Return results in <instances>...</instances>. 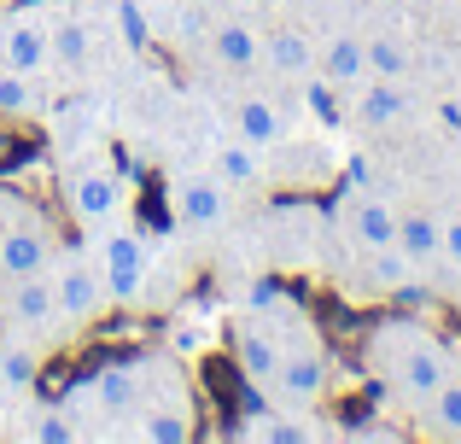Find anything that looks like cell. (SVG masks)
Wrapping results in <instances>:
<instances>
[{
  "label": "cell",
  "instance_id": "obj_1",
  "mask_svg": "<svg viewBox=\"0 0 461 444\" xmlns=\"http://www.w3.org/2000/svg\"><path fill=\"white\" fill-rule=\"evenodd\" d=\"M368 368L385 380V392H392L397 403L420 410V403L456 375V345L438 340V333L415 316H392L368 333Z\"/></svg>",
  "mask_w": 461,
  "mask_h": 444
},
{
  "label": "cell",
  "instance_id": "obj_2",
  "mask_svg": "<svg viewBox=\"0 0 461 444\" xmlns=\"http://www.w3.org/2000/svg\"><path fill=\"white\" fill-rule=\"evenodd\" d=\"M88 258L100 263L105 286H112V304H140L147 298V275H152V246L140 228H129L123 217L94 222L88 228Z\"/></svg>",
  "mask_w": 461,
  "mask_h": 444
},
{
  "label": "cell",
  "instance_id": "obj_3",
  "mask_svg": "<svg viewBox=\"0 0 461 444\" xmlns=\"http://www.w3.org/2000/svg\"><path fill=\"white\" fill-rule=\"evenodd\" d=\"M53 286H59V322L65 328H88L94 316L112 310V286H105L100 263L88 258V246H65L53 258Z\"/></svg>",
  "mask_w": 461,
  "mask_h": 444
},
{
  "label": "cell",
  "instance_id": "obj_4",
  "mask_svg": "<svg viewBox=\"0 0 461 444\" xmlns=\"http://www.w3.org/2000/svg\"><path fill=\"white\" fill-rule=\"evenodd\" d=\"M65 211H70V222H82V228L123 217V211H129V182H123V170H112V164H82V170H70V182H65Z\"/></svg>",
  "mask_w": 461,
  "mask_h": 444
},
{
  "label": "cell",
  "instance_id": "obj_5",
  "mask_svg": "<svg viewBox=\"0 0 461 444\" xmlns=\"http://www.w3.org/2000/svg\"><path fill=\"white\" fill-rule=\"evenodd\" d=\"M333 222H339V240H345L357 258L362 251H380V246H397V205L380 199V194H368V187H350V194L339 199Z\"/></svg>",
  "mask_w": 461,
  "mask_h": 444
},
{
  "label": "cell",
  "instance_id": "obj_6",
  "mask_svg": "<svg viewBox=\"0 0 461 444\" xmlns=\"http://www.w3.org/2000/svg\"><path fill=\"white\" fill-rule=\"evenodd\" d=\"M321 392H327V357H321V345H315V340L286 345L281 368H275V380H269V398L281 403V410H315Z\"/></svg>",
  "mask_w": 461,
  "mask_h": 444
},
{
  "label": "cell",
  "instance_id": "obj_7",
  "mask_svg": "<svg viewBox=\"0 0 461 444\" xmlns=\"http://www.w3.org/2000/svg\"><path fill=\"white\" fill-rule=\"evenodd\" d=\"M53 258H59V240H53V228H47L41 211H30L23 222H12L6 234H0V281L53 269Z\"/></svg>",
  "mask_w": 461,
  "mask_h": 444
},
{
  "label": "cell",
  "instance_id": "obj_8",
  "mask_svg": "<svg viewBox=\"0 0 461 444\" xmlns=\"http://www.w3.org/2000/svg\"><path fill=\"white\" fill-rule=\"evenodd\" d=\"M0 316L23 333H53L59 322V286H53V269H35V275H18L6 281V298H0Z\"/></svg>",
  "mask_w": 461,
  "mask_h": 444
},
{
  "label": "cell",
  "instance_id": "obj_9",
  "mask_svg": "<svg viewBox=\"0 0 461 444\" xmlns=\"http://www.w3.org/2000/svg\"><path fill=\"white\" fill-rule=\"evenodd\" d=\"M0 65L12 70H53V23L30 18V12H0Z\"/></svg>",
  "mask_w": 461,
  "mask_h": 444
},
{
  "label": "cell",
  "instance_id": "obj_10",
  "mask_svg": "<svg viewBox=\"0 0 461 444\" xmlns=\"http://www.w3.org/2000/svg\"><path fill=\"white\" fill-rule=\"evenodd\" d=\"M169 211H176V222L193 228V234H216V228L228 222V187L216 182V176H181V182L169 187Z\"/></svg>",
  "mask_w": 461,
  "mask_h": 444
},
{
  "label": "cell",
  "instance_id": "obj_11",
  "mask_svg": "<svg viewBox=\"0 0 461 444\" xmlns=\"http://www.w3.org/2000/svg\"><path fill=\"white\" fill-rule=\"evenodd\" d=\"M281 357H286V340L269 328V316H251L246 328L234 333V363H240V380H251V386L269 392V380H275V368H281Z\"/></svg>",
  "mask_w": 461,
  "mask_h": 444
},
{
  "label": "cell",
  "instance_id": "obj_12",
  "mask_svg": "<svg viewBox=\"0 0 461 444\" xmlns=\"http://www.w3.org/2000/svg\"><path fill=\"white\" fill-rule=\"evenodd\" d=\"M117 439H140V444H187V439H193V403H187V398L140 403V410L129 415V427H117Z\"/></svg>",
  "mask_w": 461,
  "mask_h": 444
},
{
  "label": "cell",
  "instance_id": "obj_13",
  "mask_svg": "<svg viewBox=\"0 0 461 444\" xmlns=\"http://www.w3.org/2000/svg\"><path fill=\"white\" fill-rule=\"evenodd\" d=\"M211 176L228 194H258V187H269V159H263V147L228 135V140H216V152H211Z\"/></svg>",
  "mask_w": 461,
  "mask_h": 444
},
{
  "label": "cell",
  "instance_id": "obj_14",
  "mask_svg": "<svg viewBox=\"0 0 461 444\" xmlns=\"http://www.w3.org/2000/svg\"><path fill=\"white\" fill-rule=\"evenodd\" d=\"M204 47H211V59L222 70H234V77H246V70L263 65V30L251 18H216L211 35H204Z\"/></svg>",
  "mask_w": 461,
  "mask_h": 444
},
{
  "label": "cell",
  "instance_id": "obj_15",
  "mask_svg": "<svg viewBox=\"0 0 461 444\" xmlns=\"http://www.w3.org/2000/svg\"><path fill=\"white\" fill-rule=\"evenodd\" d=\"M315 70L345 94L362 88V82H368V47H362V35H350V30L321 35V41H315Z\"/></svg>",
  "mask_w": 461,
  "mask_h": 444
},
{
  "label": "cell",
  "instance_id": "obj_16",
  "mask_svg": "<svg viewBox=\"0 0 461 444\" xmlns=\"http://www.w3.org/2000/svg\"><path fill=\"white\" fill-rule=\"evenodd\" d=\"M234 135L251 140V147H263V152H275V147L293 140V123H286V112L269 94H240L234 100Z\"/></svg>",
  "mask_w": 461,
  "mask_h": 444
},
{
  "label": "cell",
  "instance_id": "obj_17",
  "mask_svg": "<svg viewBox=\"0 0 461 444\" xmlns=\"http://www.w3.org/2000/svg\"><path fill=\"white\" fill-rule=\"evenodd\" d=\"M263 65L275 70V77H293L304 82L315 70V41L304 30H293V23H281V30H263Z\"/></svg>",
  "mask_w": 461,
  "mask_h": 444
},
{
  "label": "cell",
  "instance_id": "obj_18",
  "mask_svg": "<svg viewBox=\"0 0 461 444\" xmlns=\"http://www.w3.org/2000/svg\"><path fill=\"white\" fill-rule=\"evenodd\" d=\"M350 94H357V105H350V112H357L362 129H392L397 117L409 112L403 82H392V77H368L362 88H350Z\"/></svg>",
  "mask_w": 461,
  "mask_h": 444
},
{
  "label": "cell",
  "instance_id": "obj_19",
  "mask_svg": "<svg viewBox=\"0 0 461 444\" xmlns=\"http://www.w3.org/2000/svg\"><path fill=\"white\" fill-rule=\"evenodd\" d=\"M415 269H420V263L415 258H409V251L403 246H380V251H362V293H374V298H392L397 293V286H403V281H415Z\"/></svg>",
  "mask_w": 461,
  "mask_h": 444
},
{
  "label": "cell",
  "instance_id": "obj_20",
  "mask_svg": "<svg viewBox=\"0 0 461 444\" xmlns=\"http://www.w3.org/2000/svg\"><path fill=\"white\" fill-rule=\"evenodd\" d=\"M362 47H368V77L409 82V70H415V47H409V35L374 30V35H362Z\"/></svg>",
  "mask_w": 461,
  "mask_h": 444
},
{
  "label": "cell",
  "instance_id": "obj_21",
  "mask_svg": "<svg viewBox=\"0 0 461 444\" xmlns=\"http://www.w3.org/2000/svg\"><path fill=\"white\" fill-rule=\"evenodd\" d=\"M397 246H403L415 263H438L444 217H432V211H397Z\"/></svg>",
  "mask_w": 461,
  "mask_h": 444
},
{
  "label": "cell",
  "instance_id": "obj_22",
  "mask_svg": "<svg viewBox=\"0 0 461 444\" xmlns=\"http://www.w3.org/2000/svg\"><path fill=\"white\" fill-rule=\"evenodd\" d=\"M420 433L432 439H461V368L420 403Z\"/></svg>",
  "mask_w": 461,
  "mask_h": 444
},
{
  "label": "cell",
  "instance_id": "obj_23",
  "mask_svg": "<svg viewBox=\"0 0 461 444\" xmlns=\"http://www.w3.org/2000/svg\"><path fill=\"white\" fill-rule=\"evenodd\" d=\"M35 380H41V351H35V345H18V340L0 345V392H6V398H23Z\"/></svg>",
  "mask_w": 461,
  "mask_h": 444
},
{
  "label": "cell",
  "instance_id": "obj_24",
  "mask_svg": "<svg viewBox=\"0 0 461 444\" xmlns=\"http://www.w3.org/2000/svg\"><path fill=\"white\" fill-rule=\"evenodd\" d=\"M41 112V88H35V77L30 70H12V65H0V117H35Z\"/></svg>",
  "mask_w": 461,
  "mask_h": 444
},
{
  "label": "cell",
  "instance_id": "obj_25",
  "mask_svg": "<svg viewBox=\"0 0 461 444\" xmlns=\"http://www.w3.org/2000/svg\"><path fill=\"white\" fill-rule=\"evenodd\" d=\"M94 30H88V18H65V23H53V65H65V70H82L94 59Z\"/></svg>",
  "mask_w": 461,
  "mask_h": 444
},
{
  "label": "cell",
  "instance_id": "obj_26",
  "mask_svg": "<svg viewBox=\"0 0 461 444\" xmlns=\"http://www.w3.org/2000/svg\"><path fill=\"white\" fill-rule=\"evenodd\" d=\"M216 345V322L211 316H193V310H181L176 322H169V351L176 357H204Z\"/></svg>",
  "mask_w": 461,
  "mask_h": 444
},
{
  "label": "cell",
  "instance_id": "obj_27",
  "mask_svg": "<svg viewBox=\"0 0 461 444\" xmlns=\"http://www.w3.org/2000/svg\"><path fill=\"white\" fill-rule=\"evenodd\" d=\"M18 439H30V444H70V439H82V427L70 421L65 403H53V410H35V421H23Z\"/></svg>",
  "mask_w": 461,
  "mask_h": 444
},
{
  "label": "cell",
  "instance_id": "obj_28",
  "mask_svg": "<svg viewBox=\"0 0 461 444\" xmlns=\"http://www.w3.org/2000/svg\"><path fill=\"white\" fill-rule=\"evenodd\" d=\"M304 112H310L321 129H339V117H345V112H339V94H333V82H327L321 70H310V77H304Z\"/></svg>",
  "mask_w": 461,
  "mask_h": 444
},
{
  "label": "cell",
  "instance_id": "obj_29",
  "mask_svg": "<svg viewBox=\"0 0 461 444\" xmlns=\"http://www.w3.org/2000/svg\"><path fill=\"white\" fill-rule=\"evenodd\" d=\"M339 439H362V444H392V439H403V427H392V421H357V427H339Z\"/></svg>",
  "mask_w": 461,
  "mask_h": 444
},
{
  "label": "cell",
  "instance_id": "obj_30",
  "mask_svg": "<svg viewBox=\"0 0 461 444\" xmlns=\"http://www.w3.org/2000/svg\"><path fill=\"white\" fill-rule=\"evenodd\" d=\"M30 199H23V194H12V187H0V234H6V228L12 222H23V217H30Z\"/></svg>",
  "mask_w": 461,
  "mask_h": 444
},
{
  "label": "cell",
  "instance_id": "obj_31",
  "mask_svg": "<svg viewBox=\"0 0 461 444\" xmlns=\"http://www.w3.org/2000/svg\"><path fill=\"white\" fill-rule=\"evenodd\" d=\"M438 263L461 269V211H456V217H444V251H438Z\"/></svg>",
  "mask_w": 461,
  "mask_h": 444
},
{
  "label": "cell",
  "instance_id": "obj_32",
  "mask_svg": "<svg viewBox=\"0 0 461 444\" xmlns=\"http://www.w3.org/2000/svg\"><path fill=\"white\" fill-rule=\"evenodd\" d=\"M0 415H6V392H0Z\"/></svg>",
  "mask_w": 461,
  "mask_h": 444
}]
</instances>
